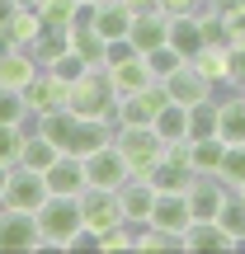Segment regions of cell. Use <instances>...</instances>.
Listing matches in <instances>:
<instances>
[{
    "label": "cell",
    "instance_id": "4fadbf2b",
    "mask_svg": "<svg viewBox=\"0 0 245 254\" xmlns=\"http://www.w3.org/2000/svg\"><path fill=\"white\" fill-rule=\"evenodd\" d=\"M156 184L151 179H142V174H132V179L118 189V202H123V221L127 226H142L146 217H151V207H156Z\"/></svg>",
    "mask_w": 245,
    "mask_h": 254
},
{
    "label": "cell",
    "instance_id": "484cf974",
    "mask_svg": "<svg viewBox=\"0 0 245 254\" xmlns=\"http://www.w3.org/2000/svg\"><path fill=\"white\" fill-rule=\"evenodd\" d=\"M222 151H227L222 136H193V141H189V160H193V170H198V174H217Z\"/></svg>",
    "mask_w": 245,
    "mask_h": 254
},
{
    "label": "cell",
    "instance_id": "d6a6232c",
    "mask_svg": "<svg viewBox=\"0 0 245 254\" xmlns=\"http://www.w3.org/2000/svg\"><path fill=\"white\" fill-rule=\"evenodd\" d=\"M47 71H52L57 80H66V85H71V80H81V75H85V57L66 47L62 57H52V62H47Z\"/></svg>",
    "mask_w": 245,
    "mask_h": 254
},
{
    "label": "cell",
    "instance_id": "9a60e30c",
    "mask_svg": "<svg viewBox=\"0 0 245 254\" xmlns=\"http://www.w3.org/2000/svg\"><path fill=\"white\" fill-rule=\"evenodd\" d=\"M90 28L104 43H109V38H127V28H132V5H127V0H94Z\"/></svg>",
    "mask_w": 245,
    "mask_h": 254
},
{
    "label": "cell",
    "instance_id": "7c38bea8",
    "mask_svg": "<svg viewBox=\"0 0 245 254\" xmlns=\"http://www.w3.org/2000/svg\"><path fill=\"white\" fill-rule=\"evenodd\" d=\"M165 38H170V14H165L161 5H156V9H137V14H132L127 43H132L142 57H146V52H156V47H161Z\"/></svg>",
    "mask_w": 245,
    "mask_h": 254
},
{
    "label": "cell",
    "instance_id": "e0dca14e",
    "mask_svg": "<svg viewBox=\"0 0 245 254\" xmlns=\"http://www.w3.org/2000/svg\"><path fill=\"white\" fill-rule=\"evenodd\" d=\"M189 66H193L198 75H208L212 85H227V80H231V47H227V43H203L198 52L189 57Z\"/></svg>",
    "mask_w": 245,
    "mask_h": 254
},
{
    "label": "cell",
    "instance_id": "f546056e",
    "mask_svg": "<svg viewBox=\"0 0 245 254\" xmlns=\"http://www.w3.org/2000/svg\"><path fill=\"white\" fill-rule=\"evenodd\" d=\"M217 179L227 184V189H245V146H227V151H222Z\"/></svg>",
    "mask_w": 245,
    "mask_h": 254
},
{
    "label": "cell",
    "instance_id": "7a4b0ae2",
    "mask_svg": "<svg viewBox=\"0 0 245 254\" xmlns=\"http://www.w3.org/2000/svg\"><path fill=\"white\" fill-rule=\"evenodd\" d=\"M38 226H43V250H71V240L85 231L81 198H66V193H47V202L38 207Z\"/></svg>",
    "mask_w": 245,
    "mask_h": 254
},
{
    "label": "cell",
    "instance_id": "ba28073f",
    "mask_svg": "<svg viewBox=\"0 0 245 254\" xmlns=\"http://www.w3.org/2000/svg\"><path fill=\"white\" fill-rule=\"evenodd\" d=\"M81 217L90 236H104L109 226H123V202L113 189H85L81 193Z\"/></svg>",
    "mask_w": 245,
    "mask_h": 254
},
{
    "label": "cell",
    "instance_id": "d4e9b609",
    "mask_svg": "<svg viewBox=\"0 0 245 254\" xmlns=\"http://www.w3.org/2000/svg\"><path fill=\"white\" fill-rule=\"evenodd\" d=\"M66 47H71V28H62V24H43V33H38V43L28 47V52L38 57V66H47L52 57H62Z\"/></svg>",
    "mask_w": 245,
    "mask_h": 254
},
{
    "label": "cell",
    "instance_id": "8d00e7d4",
    "mask_svg": "<svg viewBox=\"0 0 245 254\" xmlns=\"http://www.w3.org/2000/svg\"><path fill=\"white\" fill-rule=\"evenodd\" d=\"M156 5H161L165 14H189V9H193V0H156Z\"/></svg>",
    "mask_w": 245,
    "mask_h": 254
},
{
    "label": "cell",
    "instance_id": "603a6c76",
    "mask_svg": "<svg viewBox=\"0 0 245 254\" xmlns=\"http://www.w3.org/2000/svg\"><path fill=\"white\" fill-rule=\"evenodd\" d=\"M156 136H161L165 146H174V141H189V109L184 104H165L161 113H156Z\"/></svg>",
    "mask_w": 245,
    "mask_h": 254
},
{
    "label": "cell",
    "instance_id": "ffe728a7",
    "mask_svg": "<svg viewBox=\"0 0 245 254\" xmlns=\"http://www.w3.org/2000/svg\"><path fill=\"white\" fill-rule=\"evenodd\" d=\"M109 80H113V90H118V99H123V94H137V90H146V85H156V75H151V66H146V57H127V62L109 66Z\"/></svg>",
    "mask_w": 245,
    "mask_h": 254
},
{
    "label": "cell",
    "instance_id": "83f0119b",
    "mask_svg": "<svg viewBox=\"0 0 245 254\" xmlns=\"http://www.w3.org/2000/svg\"><path fill=\"white\" fill-rule=\"evenodd\" d=\"M71 52H81L85 66H104V38L90 24H71Z\"/></svg>",
    "mask_w": 245,
    "mask_h": 254
},
{
    "label": "cell",
    "instance_id": "ee69618b",
    "mask_svg": "<svg viewBox=\"0 0 245 254\" xmlns=\"http://www.w3.org/2000/svg\"><path fill=\"white\" fill-rule=\"evenodd\" d=\"M241 250H245V245H241Z\"/></svg>",
    "mask_w": 245,
    "mask_h": 254
},
{
    "label": "cell",
    "instance_id": "8fae6325",
    "mask_svg": "<svg viewBox=\"0 0 245 254\" xmlns=\"http://www.w3.org/2000/svg\"><path fill=\"white\" fill-rule=\"evenodd\" d=\"M189 221H193L189 193H156V207H151V217H146V226H156V231L179 240L184 231H189Z\"/></svg>",
    "mask_w": 245,
    "mask_h": 254
},
{
    "label": "cell",
    "instance_id": "d590c367",
    "mask_svg": "<svg viewBox=\"0 0 245 254\" xmlns=\"http://www.w3.org/2000/svg\"><path fill=\"white\" fill-rule=\"evenodd\" d=\"M227 85H245V43H231V80Z\"/></svg>",
    "mask_w": 245,
    "mask_h": 254
},
{
    "label": "cell",
    "instance_id": "52a82bcc",
    "mask_svg": "<svg viewBox=\"0 0 245 254\" xmlns=\"http://www.w3.org/2000/svg\"><path fill=\"white\" fill-rule=\"evenodd\" d=\"M47 202V179L38 170H24V165H14L9 170V184H5V198H0V207H19V212H38Z\"/></svg>",
    "mask_w": 245,
    "mask_h": 254
},
{
    "label": "cell",
    "instance_id": "9c48e42d",
    "mask_svg": "<svg viewBox=\"0 0 245 254\" xmlns=\"http://www.w3.org/2000/svg\"><path fill=\"white\" fill-rule=\"evenodd\" d=\"M161 85H165V99H170V104H184V109H193V104L212 99V90H217V85H212L208 75H198L189 62H184L179 71H170Z\"/></svg>",
    "mask_w": 245,
    "mask_h": 254
},
{
    "label": "cell",
    "instance_id": "1f68e13d",
    "mask_svg": "<svg viewBox=\"0 0 245 254\" xmlns=\"http://www.w3.org/2000/svg\"><path fill=\"white\" fill-rule=\"evenodd\" d=\"M184 62H189V57H179V52H174L170 43H161L156 52H146V66H151V75H156V80H165L170 71H179Z\"/></svg>",
    "mask_w": 245,
    "mask_h": 254
},
{
    "label": "cell",
    "instance_id": "4316f807",
    "mask_svg": "<svg viewBox=\"0 0 245 254\" xmlns=\"http://www.w3.org/2000/svg\"><path fill=\"white\" fill-rule=\"evenodd\" d=\"M217 221L231 231V240H236V245H245V193H241V189H231L227 198H222Z\"/></svg>",
    "mask_w": 245,
    "mask_h": 254
},
{
    "label": "cell",
    "instance_id": "74e56055",
    "mask_svg": "<svg viewBox=\"0 0 245 254\" xmlns=\"http://www.w3.org/2000/svg\"><path fill=\"white\" fill-rule=\"evenodd\" d=\"M19 5H24V0H0V28L14 19V9H19Z\"/></svg>",
    "mask_w": 245,
    "mask_h": 254
},
{
    "label": "cell",
    "instance_id": "5b68a950",
    "mask_svg": "<svg viewBox=\"0 0 245 254\" xmlns=\"http://www.w3.org/2000/svg\"><path fill=\"white\" fill-rule=\"evenodd\" d=\"M0 250H43V226H38V212L0 207Z\"/></svg>",
    "mask_w": 245,
    "mask_h": 254
},
{
    "label": "cell",
    "instance_id": "e575fe53",
    "mask_svg": "<svg viewBox=\"0 0 245 254\" xmlns=\"http://www.w3.org/2000/svg\"><path fill=\"white\" fill-rule=\"evenodd\" d=\"M33 9L43 14V24H62V28H71L76 0H33Z\"/></svg>",
    "mask_w": 245,
    "mask_h": 254
},
{
    "label": "cell",
    "instance_id": "44dd1931",
    "mask_svg": "<svg viewBox=\"0 0 245 254\" xmlns=\"http://www.w3.org/2000/svg\"><path fill=\"white\" fill-rule=\"evenodd\" d=\"M165 43H170L179 57H193L208 38H203V24L193 14H170V38H165Z\"/></svg>",
    "mask_w": 245,
    "mask_h": 254
},
{
    "label": "cell",
    "instance_id": "5bb4252c",
    "mask_svg": "<svg viewBox=\"0 0 245 254\" xmlns=\"http://www.w3.org/2000/svg\"><path fill=\"white\" fill-rule=\"evenodd\" d=\"M47 193H66V198H81L85 193V155H57L47 165Z\"/></svg>",
    "mask_w": 245,
    "mask_h": 254
},
{
    "label": "cell",
    "instance_id": "2e32d148",
    "mask_svg": "<svg viewBox=\"0 0 245 254\" xmlns=\"http://www.w3.org/2000/svg\"><path fill=\"white\" fill-rule=\"evenodd\" d=\"M179 250H241V245L231 240V231L212 217V221H189V231L179 236Z\"/></svg>",
    "mask_w": 245,
    "mask_h": 254
},
{
    "label": "cell",
    "instance_id": "cb8c5ba5",
    "mask_svg": "<svg viewBox=\"0 0 245 254\" xmlns=\"http://www.w3.org/2000/svg\"><path fill=\"white\" fill-rule=\"evenodd\" d=\"M5 33H9V43H14V47H33L38 33H43V14H38L33 5H19L14 19L5 24Z\"/></svg>",
    "mask_w": 245,
    "mask_h": 254
},
{
    "label": "cell",
    "instance_id": "4dcf8cb0",
    "mask_svg": "<svg viewBox=\"0 0 245 254\" xmlns=\"http://www.w3.org/2000/svg\"><path fill=\"white\" fill-rule=\"evenodd\" d=\"M0 123H19V127L33 123V113H28V104H24V90L0 85Z\"/></svg>",
    "mask_w": 245,
    "mask_h": 254
},
{
    "label": "cell",
    "instance_id": "d6986e66",
    "mask_svg": "<svg viewBox=\"0 0 245 254\" xmlns=\"http://www.w3.org/2000/svg\"><path fill=\"white\" fill-rule=\"evenodd\" d=\"M38 71H43V66H38V57L28 52V47H9V52L0 57V85H9V90H24Z\"/></svg>",
    "mask_w": 245,
    "mask_h": 254
},
{
    "label": "cell",
    "instance_id": "b9f144b4",
    "mask_svg": "<svg viewBox=\"0 0 245 254\" xmlns=\"http://www.w3.org/2000/svg\"><path fill=\"white\" fill-rule=\"evenodd\" d=\"M24 5H33V0H24Z\"/></svg>",
    "mask_w": 245,
    "mask_h": 254
},
{
    "label": "cell",
    "instance_id": "30bf717a",
    "mask_svg": "<svg viewBox=\"0 0 245 254\" xmlns=\"http://www.w3.org/2000/svg\"><path fill=\"white\" fill-rule=\"evenodd\" d=\"M66 99H71V85L57 80L47 66L24 85V104H28V113H33V118H38V113H52V109H66Z\"/></svg>",
    "mask_w": 245,
    "mask_h": 254
},
{
    "label": "cell",
    "instance_id": "3957f363",
    "mask_svg": "<svg viewBox=\"0 0 245 254\" xmlns=\"http://www.w3.org/2000/svg\"><path fill=\"white\" fill-rule=\"evenodd\" d=\"M113 146L123 151L127 170L151 179V170L165 160V141L156 136V127H113Z\"/></svg>",
    "mask_w": 245,
    "mask_h": 254
},
{
    "label": "cell",
    "instance_id": "836d02e7",
    "mask_svg": "<svg viewBox=\"0 0 245 254\" xmlns=\"http://www.w3.org/2000/svg\"><path fill=\"white\" fill-rule=\"evenodd\" d=\"M24 132H28V127H19V123H0V165H19Z\"/></svg>",
    "mask_w": 245,
    "mask_h": 254
},
{
    "label": "cell",
    "instance_id": "f35d334b",
    "mask_svg": "<svg viewBox=\"0 0 245 254\" xmlns=\"http://www.w3.org/2000/svg\"><path fill=\"white\" fill-rule=\"evenodd\" d=\"M9 170H14V165H0V198H5V184H9Z\"/></svg>",
    "mask_w": 245,
    "mask_h": 254
},
{
    "label": "cell",
    "instance_id": "60d3db41",
    "mask_svg": "<svg viewBox=\"0 0 245 254\" xmlns=\"http://www.w3.org/2000/svg\"><path fill=\"white\" fill-rule=\"evenodd\" d=\"M9 47H14V43H9V33H5V28H0V57H5Z\"/></svg>",
    "mask_w": 245,
    "mask_h": 254
},
{
    "label": "cell",
    "instance_id": "f1b7e54d",
    "mask_svg": "<svg viewBox=\"0 0 245 254\" xmlns=\"http://www.w3.org/2000/svg\"><path fill=\"white\" fill-rule=\"evenodd\" d=\"M193 136H217V94L189 109V141Z\"/></svg>",
    "mask_w": 245,
    "mask_h": 254
},
{
    "label": "cell",
    "instance_id": "277c9868",
    "mask_svg": "<svg viewBox=\"0 0 245 254\" xmlns=\"http://www.w3.org/2000/svg\"><path fill=\"white\" fill-rule=\"evenodd\" d=\"M127 179H132V170H127L123 151L113 141L94 146V151L85 155V189H113V193H118Z\"/></svg>",
    "mask_w": 245,
    "mask_h": 254
},
{
    "label": "cell",
    "instance_id": "6da1fadb",
    "mask_svg": "<svg viewBox=\"0 0 245 254\" xmlns=\"http://www.w3.org/2000/svg\"><path fill=\"white\" fill-rule=\"evenodd\" d=\"M66 109L81 113L85 123H118V90H113L109 71L104 66H85L81 80H71V99H66Z\"/></svg>",
    "mask_w": 245,
    "mask_h": 254
},
{
    "label": "cell",
    "instance_id": "7402d4cb",
    "mask_svg": "<svg viewBox=\"0 0 245 254\" xmlns=\"http://www.w3.org/2000/svg\"><path fill=\"white\" fill-rule=\"evenodd\" d=\"M57 155H62V151H57V146L47 141L43 132H33V127L24 132V146H19V165H24V170H38V174H47V165H52Z\"/></svg>",
    "mask_w": 245,
    "mask_h": 254
},
{
    "label": "cell",
    "instance_id": "f6af8a7d",
    "mask_svg": "<svg viewBox=\"0 0 245 254\" xmlns=\"http://www.w3.org/2000/svg\"><path fill=\"white\" fill-rule=\"evenodd\" d=\"M241 193H245V189H241Z\"/></svg>",
    "mask_w": 245,
    "mask_h": 254
},
{
    "label": "cell",
    "instance_id": "8992f818",
    "mask_svg": "<svg viewBox=\"0 0 245 254\" xmlns=\"http://www.w3.org/2000/svg\"><path fill=\"white\" fill-rule=\"evenodd\" d=\"M165 104H170V99H165V85L161 80L146 85V90H137V94H123V99H118V123H113V127H151Z\"/></svg>",
    "mask_w": 245,
    "mask_h": 254
},
{
    "label": "cell",
    "instance_id": "7bdbcfd3",
    "mask_svg": "<svg viewBox=\"0 0 245 254\" xmlns=\"http://www.w3.org/2000/svg\"><path fill=\"white\" fill-rule=\"evenodd\" d=\"M241 94H245V85H241Z\"/></svg>",
    "mask_w": 245,
    "mask_h": 254
},
{
    "label": "cell",
    "instance_id": "ac0fdd59",
    "mask_svg": "<svg viewBox=\"0 0 245 254\" xmlns=\"http://www.w3.org/2000/svg\"><path fill=\"white\" fill-rule=\"evenodd\" d=\"M217 136L227 146H245V94H227L217 99Z\"/></svg>",
    "mask_w": 245,
    "mask_h": 254
},
{
    "label": "cell",
    "instance_id": "ab89813d",
    "mask_svg": "<svg viewBox=\"0 0 245 254\" xmlns=\"http://www.w3.org/2000/svg\"><path fill=\"white\" fill-rule=\"evenodd\" d=\"M127 5H132V14H137V9H156V0H127Z\"/></svg>",
    "mask_w": 245,
    "mask_h": 254
}]
</instances>
